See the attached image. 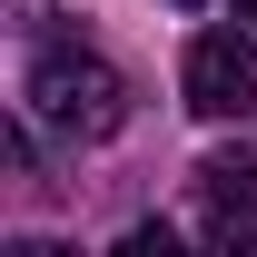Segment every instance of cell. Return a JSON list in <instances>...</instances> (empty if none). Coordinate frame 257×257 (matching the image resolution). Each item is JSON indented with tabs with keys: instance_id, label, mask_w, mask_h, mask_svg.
Here are the masks:
<instances>
[{
	"instance_id": "cell-1",
	"label": "cell",
	"mask_w": 257,
	"mask_h": 257,
	"mask_svg": "<svg viewBox=\"0 0 257 257\" xmlns=\"http://www.w3.org/2000/svg\"><path fill=\"white\" fill-rule=\"evenodd\" d=\"M30 119L60 128V139H109L128 119V79L99 50H79V40H50L30 60Z\"/></svg>"
},
{
	"instance_id": "cell-4",
	"label": "cell",
	"mask_w": 257,
	"mask_h": 257,
	"mask_svg": "<svg viewBox=\"0 0 257 257\" xmlns=\"http://www.w3.org/2000/svg\"><path fill=\"white\" fill-rule=\"evenodd\" d=\"M237 20H247V30H257V0H237Z\"/></svg>"
},
{
	"instance_id": "cell-3",
	"label": "cell",
	"mask_w": 257,
	"mask_h": 257,
	"mask_svg": "<svg viewBox=\"0 0 257 257\" xmlns=\"http://www.w3.org/2000/svg\"><path fill=\"white\" fill-rule=\"evenodd\" d=\"M198 188H208V208H218V218H257V159H237V149L198 159Z\"/></svg>"
},
{
	"instance_id": "cell-2",
	"label": "cell",
	"mask_w": 257,
	"mask_h": 257,
	"mask_svg": "<svg viewBox=\"0 0 257 257\" xmlns=\"http://www.w3.org/2000/svg\"><path fill=\"white\" fill-rule=\"evenodd\" d=\"M178 89H188L198 119H247L257 109V30H198Z\"/></svg>"
}]
</instances>
